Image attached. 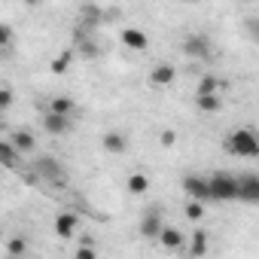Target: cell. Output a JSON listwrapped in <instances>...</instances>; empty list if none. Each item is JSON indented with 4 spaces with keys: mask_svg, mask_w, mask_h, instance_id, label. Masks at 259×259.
I'll return each instance as SVG.
<instances>
[{
    "mask_svg": "<svg viewBox=\"0 0 259 259\" xmlns=\"http://www.w3.org/2000/svg\"><path fill=\"white\" fill-rule=\"evenodd\" d=\"M223 147L229 156H238V159H256L259 156V138H256L253 128H235V132H229Z\"/></svg>",
    "mask_w": 259,
    "mask_h": 259,
    "instance_id": "6da1fadb",
    "label": "cell"
},
{
    "mask_svg": "<svg viewBox=\"0 0 259 259\" xmlns=\"http://www.w3.org/2000/svg\"><path fill=\"white\" fill-rule=\"evenodd\" d=\"M207 198L210 201H232L238 198V177L226 174V171H217L207 177Z\"/></svg>",
    "mask_w": 259,
    "mask_h": 259,
    "instance_id": "7a4b0ae2",
    "label": "cell"
},
{
    "mask_svg": "<svg viewBox=\"0 0 259 259\" xmlns=\"http://www.w3.org/2000/svg\"><path fill=\"white\" fill-rule=\"evenodd\" d=\"M34 168H37L40 177H46V180H52V183H64V180H67V171H64V165H61L55 156H40V159L34 162Z\"/></svg>",
    "mask_w": 259,
    "mask_h": 259,
    "instance_id": "3957f363",
    "label": "cell"
},
{
    "mask_svg": "<svg viewBox=\"0 0 259 259\" xmlns=\"http://www.w3.org/2000/svg\"><path fill=\"white\" fill-rule=\"evenodd\" d=\"M180 186H183V192L189 195V201H201V204L210 201V198H207V177H201V174H186Z\"/></svg>",
    "mask_w": 259,
    "mask_h": 259,
    "instance_id": "277c9868",
    "label": "cell"
},
{
    "mask_svg": "<svg viewBox=\"0 0 259 259\" xmlns=\"http://www.w3.org/2000/svg\"><path fill=\"white\" fill-rule=\"evenodd\" d=\"M162 207H150L147 213H144V220H141V235L144 238H150V241H156L159 238V232H162Z\"/></svg>",
    "mask_w": 259,
    "mask_h": 259,
    "instance_id": "5b68a950",
    "label": "cell"
},
{
    "mask_svg": "<svg viewBox=\"0 0 259 259\" xmlns=\"http://www.w3.org/2000/svg\"><path fill=\"white\" fill-rule=\"evenodd\" d=\"M10 147H13L19 156H28V153L37 150V138L28 132V128H16V132L10 135Z\"/></svg>",
    "mask_w": 259,
    "mask_h": 259,
    "instance_id": "8992f818",
    "label": "cell"
},
{
    "mask_svg": "<svg viewBox=\"0 0 259 259\" xmlns=\"http://www.w3.org/2000/svg\"><path fill=\"white\" fill-rule=\"evenodd\" d=\"M76 226H79V217H76L73 210H61V213L55 217V235L64 238V241H70V238L76 235Z\"/></svg>",
    "mask_w": 259,
    "mask_h": 259,
    "instance_id": "52a82bcc",
    "label": "cell"
},
{
    "mask_svg": "<svg viewBox=\"0 0 259 259\" xmlns=\"http://www.w3.org/2000/svg\"><path fill=\"white\" fill-rule=\"evenodd\" d=\"M238 198L241 201H259V177L256 174H241L238 177Z\"/></svg>",
    "mask_w": 259,
    "mask_h": 259,
    "instance_id": "ba28073f",
    "label": "cell"
},
{
    "mask_svg": "<svg viewBox=\"0 0 259 259\" xmlns=\"http://www.w3.org/2000/svg\"><path fill=\"white\" fill-rule=\"evenodd\" d=\"M165 250H183L186 247V238H183V232L177 229V226H162V232H159V238H156Z\"/></svg>",
    "mask_w": 259,
    "mask_h": 259,
    "instance_id": "9c48e42d",
    "label": "cell"
},
{
    "mask_svg": "<svg viewBox=\"0 0 259 259\" xmlns=\"http://www.w3.org/2000/svg\"><path fill=\"white\" fill-rule=\"evenodd\" d=\"M183 52L192 55V58H204V55L210 52V40H207L204 34H192V37L183 40Z\"/></svg>",
    "mask_w": 259,
    "mask_h": 259,
    "instance_id": "30bf717a",
    "label": "cell"
},
{
    "mask_svg": "<svg viewBox=\"0 0 259 259\" xmlns=\"http://www.w3.org/2000/svg\"><path fill=\"white\" fill-rule=\"evenodd\" d=\"M119 37H122V46L138 49V52L150 46V40H147V34H144L141 28H122V34H119Z\"/></svg>",
    "mask_w": 259,
    "mask_h": 259,
    "instance_id": "8fae6325",
    "label": "cell"
},
{
    "mask_svg": "<svg viewBox=\"0 0 259 259\" xmlns=\"http://www.w3.org/2000/svg\"><path fill=\"white\" fill-rule=\"evenodd\" d=\"M43 128H46L49 135H55V138H58V135H67V132H70V119L55 116V113H49V110H46V113H43Z\"/></svg>",
    "mask_w": 259,
    "mask_h": 259,
    "instance_id": "7c38bea8",
    "label": "cell"
},
{
    "mask_svg": "<svg viewBox=\"0 0 259 259\" xmlns=\"http://www.w3.org/2000/svg\"><path fill=\"white\" fill-rule=\"evenodd\" d=\"M174 76H177V67H174V64H168V61H162V64H156V67H153L150 82H153V85H171V82H174Z\"/></svg>",
    "mask_w": 259,
    "mask_h": 259,
    "instance_id": "4fadbf2b",
    "label": "cell"
},
{
    "mask_svg": "<svg viewBox=\"0 0 259 259\" xmlns=\"http://www.w3.org/2000/svg\"><path fill=\"white\" fill-rule=\"evenodd\" d=\"M201 256H207V232L195 229L189 238V259H201Z\"/></svg>",
    "mask_w": 259,
    "mask_h": 259,
    "instance_id": "5bb4252c",
    "label": "cell"
},
{
    "mask_svg": "<svg viewBox=\"0 0 259 259\" xmlns=\"http://www.w3.org/2000/svg\"><path fill=\"white\" fill-rule=\"evenodd\" d=\"M125 186H128V192H132V195H147V189H150V177H147L144 171H135V174H128Z\"/></svg>",
    "mask_w": 259,
    "mask_h": 259,
    "instance_id": "9a60e30c",
    "label": "cell"
},
{
    "mask_svg": "<svg viewBox=\"0 0 259 259\" xmlns=\"http://www.w3.org/2000/svg\"><path fill=\"white\" fill-rule=\"evenodd\" d=\"M73 110H76L73 98H64V95H58V98H52V101H49V113H55V116H64V119H70V116H73Z\"/></svg>",
    "mask_w": 259,
    "mask_h": 259,
    "instance_id": "2e32d148",
    "label": "cell"
},
{
    "mask_svg": "<svg viewBox=\"0 0 259 259\" xmlns=\"http://www.w3.org/2000/svg\"><path fill=\"white\" fill-rule=\"evenodd\" d=\"M101 144H104V150H107V153H116V156H119V153H125V147H128V141H125V135H122V132H107Z\"/></svg>",
    "mask_w": 259,
    "mask_h": 259,
    "instance_id": "e0dca14e",
    "label": "cell"
},
{
    "mask_svg": "<svg viewBox=\"0 0 259 259\" xmlns=\"http://www.w3.org/2000/svg\"><path fill=\"white\" fill-rule=\"evenodd\" d=\"M0 165H4V168H16L19 165V153L10 147V141H4V138H0Z\"/></svg>",
    "mask_w": 259,
    "mask_h": 259,
    "instance_id": "ac0fdd59",
    "label": "cell"
},
{
    "mask_svg": "<svg viewBox=\"0 0 259 259\" xmlns=\"http://www.w3.org/2000/svg\"><path fill=\"white\" fill-rule=\"evenodd\" d=\"M195 104H198V110H201V113H217V110L223 107L220 95H195Z\"/></svg>",
    "mask_w": 259,
    "mask_h": 259,
    "instance_id": "d6986e66",
    "label": "cell"
},
{
    "mask_svg": "<svg viewBox=\"0 0 259 259\" xmlns=\"http://www.w3.org/2000/svg\"><path fill=\"white\" fill-rule=\"evenodd\" d=\"M195 95H220V82H217V76L204 73V76L198 79V89H195Z\"/></svg>",
    "mask_w": 259,
    "mask_h": 259,
    "instance_id": "ffe728a7",
    "label": "cell"
},
{
    "mask_svg": "<svg viewBox=\"0 0 259 259\" xmlns=\"http://www.w3.org/2000/svg\"><path fill=\"white\" fill-rule=\"evenodd\" d=\"M73 259H98V250H95V238H82V244L76 247Z\"/></svg>",
    "mask_w": 259,
    "mask_h": 259,
    "instance_id": "44dd1931",
    "label": "cell"
},
{
    "mask_svg": "<svg viewBox=\"0 0 259 259\" xmlns=\"http://www.w3.org/2000/svg\"><path fill=\"white\" fill-rule=\"evenodd\" d=\"M25 250H28V241H25V238H10V241H7V253H10V259H22Z\"/></svg>",
    "mask_w": 259,
    "mask_h": 259,
    "instance_id": "7402d4cb",
    "label": "cell"
},
{
    "mask_svg": "<svg viewBox=\"0 0 259 259\" xmlns=\"http://www.w3.org/2000/svg\"><path fill=\"white\" fill-rule=\"evenodd\" d=\"M183 213H186V220L201 223V217H204V204H201V201H186V204H183Z\"/></svg>",
    "mask_w": 259,
    "mask_h": 259,
    "instance_id": "603a6c76",
    "label": "cell"
},
{
    "mask_svg": "<svg viewBox=\"0 0 259 259\" xmlns=\"http://www.w3.org/2000/svg\"><path fill=\"white\" fill-rule=\"evenodd\" d=\"M70 61H73V52H61V55L52 61V73H64V70L70 67Z\"/></svg>",
    "mask_w": 259,
    "mask_h": 259,
    "instance_id": "cb8c5ba5",
    "label": "cell"
},
{
    "mask_svg": "<svg viewBox=\"0 0 259 259\" xmlns=\"http://www.w3.org/2000/svg\"><path fill=\"white\" fill-rule=\"evenodd\" d=\"M10 43H13V28L0 22V49H7Z\"/></svg>",
    "mask_w": 259,
    "mask_h": 259,
    "instance_id": "d4e9b609",
    "label": "cell"
},
{
    "mask_svg": "<svg viewBox=\"0 0 259 259\" xmlns=\"http://www.w3.org/2000/svg\"><path fill=\"white\" fill-rule=\"evenodd\" d=\"M10 107H13V92H10L7 85H0V113L10 110Z\"/></svg>",
    "mask_w": 259,
    "mask_h": 259,
    "instance_id": "484cf974",
    "label": "cell"
},
{
    "mask_svg": "<svg viewBox=\"0 0 259 259\" xmlns=\"http://www.w3.org/2000/svg\"><path fill=\"white\" fill-rule=\"evenodd\" d=\"M159 141H162V147H174V141H177V135L171 132V128H165V132L159 135Z\"/></svg>",
    "mask_w": 259,
    "mask_h": 259,
    "instance_id": "4316f807",
    "label": "cell"
}]
</instances>
